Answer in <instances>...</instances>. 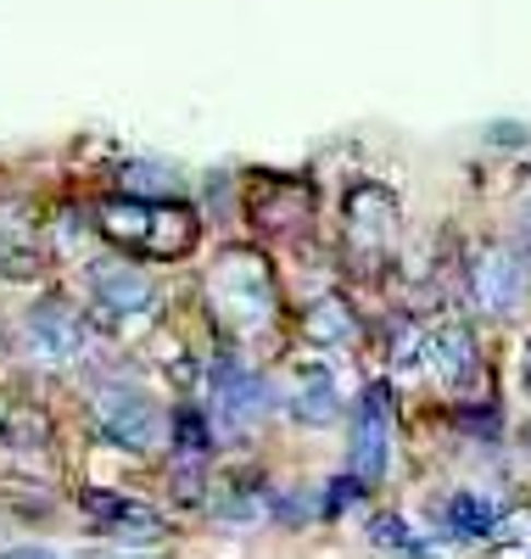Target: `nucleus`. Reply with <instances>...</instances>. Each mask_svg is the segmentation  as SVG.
<instances>
[{
  "mask_svg": "<svg viewBox=\"0 0 531 559\" xmlns=\"http://www.w3.org/2000/svg\"><path fill=\"white\" fill-rule=\"evenodd\" d=\"M386 364H392V376H403V381H425V319L398 313L386 324Z\"/></svg>",
  "mask_w": 531,
  "mask_h": 559,
  "instance_id": "obj_15",
  "label": "nucleus"
},
{
  "mask_svg": "<svg viewBox=\"0 0 531 559\" xmlns=\"http://www.w3.org/2000/svg\"><path fill=\"white\" fill-rule=\"evenodd\" d=\"M84 515L102 526L107 537H118V543H157V537H163L157 509L129 503V498H118V492H84Z\"/></svg>",
  "mask_w": 531,
  "mask_h": 559,
  "instance_id": "obj_12",
  "label": "nucleus"
},
{
  "mask_svg": "<svg viewBox=\"0 0 531 559\" xmlns=\"http://www.w3.org/2000/svg\"><path fill=\"white\" fill-rule=\"evenodd\" d=\"M274 403L285 408V419L303 431H319V426H335L342 414V381L324 358H292L285 369V386H274Z\"/></svg>",
  "mask_w": 531,
  "mask_h": 559,
  "instance_id": "obj_11",
  "label": "nucleus"
},
{
  "mask_svg": "<svg viewBox=\"0 0 531 559\" xmlns=\"http://www.w3.org/2000/svg\"><path fill=\"white\" fill-rule=\"evenodd\" d=\"M464 297L481 319H515L531 297V258L515 247V241H481L470 258H464Z\"/></svg>",
  "mask_w": 531,
  "mask_h": 559,
  "instance_id": "obj_3",
  "label": "nucleus"
},
{
  "mask_svg": "<svg viewBox=\"0 0 531 559\" xmlns=\"http://www.w3.org/2000/svg\"><path fill=\"white\" fill-rule=\"evenodd\" d=\"M493 140H498V146H520L526 129H493Z\"/></svg>",
  "mask_w": 531,
  "mask_h": 559,
  "instance_id": "obj_21",
  "label": "nucleus"
},
{
  "mask_svg": "<svg viewBox=\"0 0 531 559\" xmlns=\"http://www.w3.org/2000/svg\"><path fill=\"white\" fill-rule=\"evenodd\" d=\"M90 419L113 448L123 453H152L168 437V414L140 381H102L90 392Z\"/></svg>",
  "mask_w": 531,
  "mask_h": 559,
  "instance_id": "obj_4",
  "label": "nucleus"
},
{
  "mask_svg": "<svg viewBox=\"0 0 531 559\" xmlns=\"http://www.w3.org/2000/svg\"><path fill=\"white\" fill-rule=\"evenodd\" d=\"M369 543H375V548H386V554H398V559H442L425 537H414V532H409V521H403V515H375V521H369Z\"/></svg>",
  "mask_w": 531,
  "mask_h": 559,
  "instance_id": "obj_16",
  "label": "nucleus"
},
{
  "mask_svg": "<svg viewBox=\"0 0 531 559\" xmlns=\"http://www.w3.org/2000/svg\"><path fill=\"white\" fill-rule=\"evenodd\" d=\"M208 414H213V426L224 431V437H247V431H258L263 419H269V408H274V386H269V376H258L252 364H240L235 353H224L213 369H208Z\"/></svg>",
  "mask_w": 531,
  "mask_h": 559,
  "instance_id": "obj_5",
  "label": "nucleus"
},
{
  "mask_svg": "<svg viewBox=\"0 0 531 559\" xmlns=\"http://www.w3.org/2000/svg\"><path fill=\"white\" fill-rule=\"evenodd\" d=\"M118 191L123 197H179V174L157 163H123L118 168Z\"/></svg>",
  "mask_w": 531,
  "mask_h": 559,
  "instance_id": "obj_17",
  "label": "nucleus"
},
{
  "mask_svg": "<svg viewBox=\"0 0 531 559\" xmlns=\"http://www.w3.org/2000/svg\"><path fill=\"white\" fill-rule=\"evenodd\" d=\"M303 336H308V347H358L364 319H358V308L342 292H324L303 313Z\"/></svg>",
  "mask_w": 531,
  "mask_h": 559,
  "instance_id": "obj_14",
  "label": "nucleus"
},
{
  "mask_svg": "<svg viewBox=\"0 0 531 559\" xmlns=\"http://www.w3.org/2000/svg\"><path fill=\"white\" fill-rule=\"evenodd\" d=\"M425 376L453 397H475L487 386V364H481V336L470 319H437L425 324Z\"/></svg>",
  "mask_w": 531,
  "mask_h": 559,
  "instance_id": "obj_7",
  "label": "nucleus"
},
{
  "mask_svg": "<svg viewBox=\"0 0 531 559\" xmlns=\"http://www.w3.org/2000/svg\"><path fill=\"white\" fill-rule=\"evenodd\" d=\"M0 559H62L57 548H45V543H17V548H7Z\"/></svg>",
  "mask_w": 531,
  "mask_h": 559,
  "instance_id": "obj_19",
  "label": "nucleus"
},
{
  "mask_svg": "<svg viewBox=\"0 0 531 559\" xmlns=\"http://www.w3.org/2000/svg\"><path fill=\"white\" fill-rule=\"evenodd\" d=\"M526 559H531V554H526Z\"/></svg>",
  "mask_w": 531,
  "mask_h": 559,
  "instance_id": "obj_22",
  "label": "nucleus"
},
{
  "mask_svg": "<svg viewBox=\"0 0 531 559\" xmlns=\"http://www.w3.org/2000/svg\"><path fill=\"white\" fill-rule=\"evenodd\" d=\"M90 224L113 252L152 258V263H179L202 241V218L185 197H123V191H113L90 207Z\"/></svg>",
  "mask_w": 531,
  "mask_h": 559,
  "instance_id": "obj_1",
  "label": "nucleus"
},
{
  "mask_svg": "<svg viewBox=\"0 0 531 559\" xmlns=\"http://www.w3.org/2000/svg\"><path fill=\"white\" fill-rule=\"evenodd\" d=\"M392 471V386L375 381L358 392L353 408V437H347V476L375 487Z\"/></svg>",
  "mask_w": 531,
  "mask_h": 559,
  "instance_id": "obj_8",
  "label": "nucleus"
},
{
  "mask_svg": "<svg viewBox=\"0 0 531 559\" xmlns=\"http://www.w3.org/2000/svg\"><path fill=\"white\" fill-rule=\"evenodd\" d=\"M342 241L358 263L380 269L398 258V241H403V207L386 185H353L347 191V207H342Z\"/></svg>",
  "mask_w": 531,
  "mask_h": 559,
  "instance_id": "obj_6",
  "label": "nucleus"
},
{
  "mask_svg": "<svg viewBox=\"0 0 531 559\" xmlns=\"http://www.w3.org/2000/svg\"><path fill=\"white\" fill-rule=\"evenodd\" d=\"M437 521H442V532H448V537H459V543H493V537H498V526H504V509H498L487 492L459 487V492H448V498H442Z\"/></svg>",
  "mask_w": 531,
  "mask_h": 559,
  "instance_id": "obj_13",
  "label": "nucleus"
},
{
  "mask_svg": "<svg viewBox=\"0 0 531 559\" xmlns=\"http://www.w3.org/2000/svg\"><path fill=\"white\" fill-rule=\"evenodd\" d=\"M520 386H526V392H531V336H526V342H520Z\"/></svg>",
  "mask_w": 531,
  "mask_h": 559,
  "instance_id": "obj_20",
  "label": "nucleus"
},
{
  "mask_svg": "<svg viewBox=\"0 0 531 559\" xmlns=\"http://www.w3.org/2000/svg\"><path fill=\"white\" fill-rule=\"evenodd\" d=\"M509 241L531 258V185L520 191V202H515V218H509Z\"/></svg>",
  "mask_w": 531,
  "mask_h": 559,
  "instance_id": "obj_18",
  "label": "nucleus"
},
{
  "mask_svg": "<svg viewBox=\"0 0 531 559\" xmlns=\"http://www.w3.org/2000/svg\"><path fill=\"white\" fill-rule=\"evenodd\" d=\"M84 286H90V308L102 319H113V324L146 319L157 308V280L134 258H95L84 269Z\"/></svg>",
  "mask_w": 531,
  "mask_h": 559,
  "instance_id": "obj_10",
  "label": "nucleus"
},
{
  "mask_svg": "<svg viewBox=\"0 0 531 559\" xmlns=\"http://www.w3.org/2000/svg\"><path fill=\"white\" fill-rule=\"evenodd\" d=\"M208 313L229 342H252L263 336L269 324L280 319V292H274V274L269 258L252 247H235L208 269Z\"/></svg>",
  "mask_w": 531,
  "mask_h": 559,
  "instance_id": "obj_2",
  "label": "nucleus"
},
{
  "mask_svg": "<svg viewBox=\"0 0 531 559\" xmlns=\"http://www.w3.org/2000/svg\"><path fill=\"white\" fill-rule=\"evenodd\" d=\"M90 319L73 308V302H62V297H45V302H34L28 313H23V347H28V358L34 364H45V369H68V364H79L84 353H90Z\"/></svg>",
  "mask_w": 531,
  "mask_h": 559,
  "instance_id": "obj_9",
  "label": "nucleus"
}]
</instances>
